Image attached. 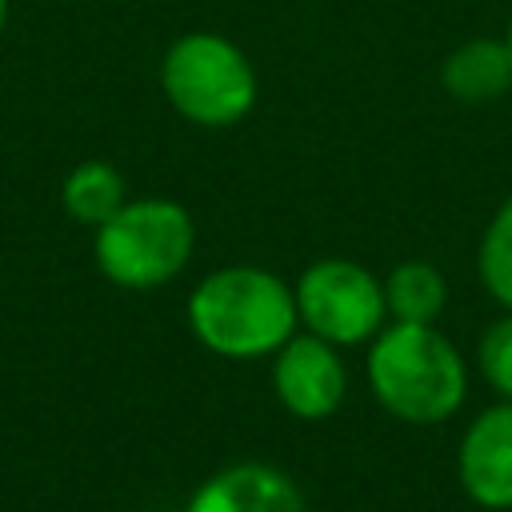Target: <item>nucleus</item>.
I'll return each instance as SVG.
<instances>
[{"mask_svg":"<svg viewBox=\"0 0 512 512\" xmlns=\"http://www.w3.org/2000/svg\"><path fill=\"white\" fill-rule=\"evenodd\" d=\"M196 248V224L184 204L164 196L124 200L96 228V264L120 288H160L184 272Z\"/></svg>","mask_w":512,"mask_h":512,"instance_id":"nucleus-4","label":"nucleus"},{"mask_svg":"<svg viewBox=\"0 0 512 512\" xmlns=\"http://www.w3.org/2000/svg\"><path fill=\"white\" fill-rule=\"evenodd\" d=\"M476 364H480L484 384H488L500 400H512V312H508V308H504L500 320H492V324L480 332Z\"/></svg>","mask_w":512,"mask_h":512,"instance_id":"nucleus-13","label":"nucleus"},{"mask_svg":"<svg viewBox=\"0 0 512 512\" xmlns=\"http://www.w3.org/2000/svg\"><path fill=\"white\" fill-rule=\"evenodd\" d=\"M480 280L512 312V196L496 208L480 240Z\"/></svg>","mask_w":512,"mask_h":512,"instance_id":"nucleus-12","label":"nucleus"},{"mask_svg":"<svg viewBox=\"0 0 512 512\" xmlns=\"http://www.w3.org/2000/svg\"><path fill=\"white\" fill-rule=\"evenodd\" d=\"M456 476L472 504L488 512L512 508V400L484 408L460 436Z\"/></svg>","mask_w":512,"mask_h":512,"instance_id":"nucleus-7","label":"nucleus"},{"mask_svg":"<svg viewBox=\"0 0 512 512\" xmlns=\"http://www.w3.org/2000/svg\"><path fill=\"white\" fill-rule=\"evenodd\" d=\"M184 512H308L296 480L272 464L244 460L212 472Z\"/></svg>","mask_w":512,"mask_h":512,"instance_id":"nucleus-8","label":"nucleus"},{"mask_svg":"<svg viewBox=\"0 0 512 512\" xmlns=\"http://www.w3.org/2000/svg\"><path fill=\"white\" fill-rule=\"evenodd\" d=\"M504 44H508V52H512V20H508V32H504Z\"/></svg>","mask_w":512,"mask_h":512,"instance_id":"nucleus-15","label":"nucleus"},{"mask_svg":"<svg viewBox=\"0 0 512 512\" xmlns=\"http://www.w3.org/2000/svg\"><path fill=\"white\" fill-rule=\"evenodd\" d=\"M60 200H64V212H68L76 224L100 228V224L128 200V192H124V176H120L108 160H84V164H76V168L64 176Z\"/></svg>","mask_w":512,"mask_h":512,"instance_id":"nucleus-11","label":"nucleus"},{"mask_svg":"<svg viewBox=\"0 0 512 512\" xmlns=\"http://www.w3.org/2000/svg\"><path fill=\"white\" fill-rule=\"evenodd\" d=\"M188 324L208 352L224 360H260L300 328V316L292 288L276 272L228 264L192 288Z\"/></svg>","mask_w":512,"mask_h":512,"instance_id":"nucleus-2","label":"nucleus"},{"mask_svg":"<svg viewBox=\"0 0 512 512\" xmlns=\"http://www.w3.org/2000/svg\"><path fill=\"white\" fill-rule=\"evenodd\" d=\"M8 8H12V0H0V36H4V28H8Z\"/></svg>","mask_w":512,"mask_h":512,"instance_id":"nucleus-14","label":"nucleus"},{"mask_svg":"<svg viewBox=\"0 0 512 512\" xmlns=\"http://www.w3.org/2000/svg\"><path fill=\"white\" fill-rule=\"evenodd\" d=\"M272 388L296 420H328L348 396L340 348L312 332H292L272 352Z\"/></svg>","mask_w":512,"mask_h":512,"instance_id":"nucleus-6","label":"nucleus"},{"mask_svg":"<svg viewBox=\"0 0 512 512\" xmlns=\"http://www.w3.org/2000/svg\"><path fill=\"white\" fill-rule=\"evenodd\" d=\"M292 296H296L300 328L336 348L372 340L388 316L384 280H376L364 264L344 256H324L308 264L292 284Z\"/></svg>","mask_w":512,"mask_h":512,"instance_id":"nucleus-5","label":"nucleus"},{"mask_svg":"<svg viewBox=\"0 0 512 512\" xmlns=\"http://www.w3.org/2000/svg\"><path fill=\"white\" fill-rule=\"evenodd\" d=\"M440 84L448 96L464 100V104H484L496 100L512 88V52L504 40L492 36H476L464 40L440 68Z\"/></svg>","mask_w":512,"mask_h":512,"instance_id":"nucleus-9","label":"nucleus"},{"mask_svg":"<svg viewBox=\"0 0 512 512\" xmlns=\"http://www.w3.org/2000/svg\"><path fill=\"white\" fill-rule=\"evenodd\" d=\"M368 388L404 424H444L468 392V368L436 324H384L368 344Z\"/></svg>","mask_w":512,"mask_h":512,"instance_id":"nucleus-1","label":"nucleus"},{"mask_svg":"<svg viewBox=\"0 0 512 512\" xmlns=\"http://www.w3.org/2000/svg\"><path fill=\"white\" fill-rule=\"evenodd\" d=\"M384 304L400 324H436L448 304V280L428 260H404L384 280Z\"/></svg>","mask_w":512,"mask_h":512,"instance_id":"nucleus-10","label":"nucleus"},{"mask_svg":"<svg viewBox=\"0 0 512 512\" xmlns=\"http://www.w3.org/2000/svg\"><path fill=\"white\" fill-rule=\"evenodd\" d=\"M160 88L168 104L200 128L240 124L260 96L248 52L220 32H184L160 60Z\"/></svg>","mask_w":512,"mask_h":512,"instance_id":"nucleus-3","label":"nucleus"}]
</instances>
